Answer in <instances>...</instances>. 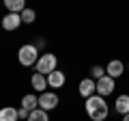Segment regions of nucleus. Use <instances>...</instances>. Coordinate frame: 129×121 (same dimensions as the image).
Returning <instances> with one entry per match:
<instances>
[{
  "instance_id": "4468645a",
  "label": "nucleus",
  "mask_w": 129,
  "mask_h": 121,
  "mask_svg": "<svg viewBox=\"0 0 129 121\" xmlns=\"http://www.w3.org/2000/svg\"><path fill=\"white\" fill-rule=\"evenodd\" d=\"M0 121H19L17 108H13V106H5V108H0Z\"/></svg>"
},
{
  "instance_id": "f03ea898",
  "label": "nucleus",
  "mask_w": 129,
  "mask_h": 121,
  "mask_svg": "<svg viewBox=\"0 0 129 121\" xmlns=\"http://www.w3.org/2000/svg\"><path fill=\"white\" fill-rule=\"evenodd\" d=\"M39 48L35 46V43H24V46H19L17 50V61L22 67H35L39 61Z\"/></svg>"
},
{
  "instance_id": "f3484780",
  "label": "nucleus",
  "mask_w": 129,
  "mask_h": 121,
  "mask_svg": "<svg viewBox=\"0 0 129 121\" xmlns=\"http://www.w3.org/2000/svg\"><path fill=\"white\" fill-rule=\"evenodd\" d=\"M103 76H106V67H101V65H92L90 67V78L92 80H99Z\"/></svg>"
},
{
  "instance_id": "0eeeda50",
  "label": "nucleus",
  "mask_w": 129,
  "mask_h": 121,
  "mask_svg": "<svg viewBox=\"0 0 129 121\" xmlns=\"http://www.w3.org/2000/svg\"><path fill=\"white\" fill-rule=\"evenodd\" d=\"M0 24H2V28H5L7 33H13V30H17L22 26V15L19 13H7Z\"/></svg>"
},
{
  "instance_id": "7ed1b4c3",
  "label": "nucleus",
  "mask_w": 129,
  "mask_h": 121,
  "mask_svg": "<svg viewBox=\"0 0 129 121\" xmlns=\"http://www.w3.org/2000/svg\"><path fill=\"white\" fill-rule=\"evenodd\" d=\"M35 69H37L39 74H43V76H50L54 69H58V58H56V54H52V52H43V54L39 56Z\"/></svg>"
},
{
  "instance_id": "1a4fd4ad",
  "label": "nucleus",
  "mask_w": 129,
  "mask_h": 121,
  "mask_svg": "<svg viewBox=\"0 0 129 121\" xmlns=\"http://www.w3.org/2000/svg\"><path fill=\"white\" fill-rule=\"evenodd\" d=\"M106 74L110 76V78H120V76L125 74V63L123 61H118V58H112V61H108V67H106Z\"/></svg>"
},
{
  "instance_id": "6e6552de",
  "label": "nucleus",
  "mask_w": 129,
  "mask_h": 121,
  "mask_svg": "<svg viewBox=\"0 0 129 121\" xmlns=\"http://www.w3.org/2000/svg\"><path fill=\"white\" fill-rule=\"evenodd\" d=\"M64 82H67V76H64V71H60V69H54L50 76H47V87L54 89V91L62 89Z\"/></svg>"
},
{
  "instance_id": "9b49d317",
  "label": "nucleus",
  "mask_w": 129,
  "mask_h": 121,
  "mask_svg": "<svg viewBox=\"0 0 129 121\" xmlns=\"http://www.w3.org/2000/svg\"><path fill=\"white\" fill-rule=\"evenodd\" d=\"M114 110L118 112L120 117H125L129 112V93H120L114 102Z\"/></svg>"
},
{
  "instance_id": "20e7f679",
  "label": "nucleus",
  "mask_w": 129,
  "mask_h": 121,
  "mask_svg": "<svg viewBox=\"0 0 129 121\" xmlns=\"http://www.w3.org/2000/svg\"><path fill=\"white\" fill-rule=\"evenodd\" d=\"M60 104V97L56 91H43V93H39V108H43V110H56V106Z\"/></svg>"
},
{
  "instance_id": "aec40b11",
  "label": "nucleus",
  "mask_w": 129,
  "mask_h": 121,
  "mask_svg": "<svg viewBox=\"0 0 129 121\" xmlns=\"http://www.w3.org/2000/svg\"><path fill=\"white\" fill-rule=\"evenodd\" d=\"M123 121H129V112H127V115H125V117H123Z\"/></svg>"
},
{
  "instance_id": "dca6fc26",
  "label": "nucleus",
  "mask_w": 129,
  "mask_h": 121,
  "mask_svg": "<svg viewBox=\"0 0 129 121\" xmlns=\"http://www.w3.org/2000/svg\"><path fill=\"white\" fill-rule=\"evenodd\" d=\"M19 15H22V24H32L35 19H37V13H35V9H28V7H26V9H24Z\"/></svg>"
},
{
  "instance_id": "9d476101",
  "label": "nucleus",
  "mask_w": 129,
  "mask_h": 121,
  "mask_svg": "<svg viewBox=\"0 0 129 121\" xmlns=\"http://www.w3.org/2000/svg\"><path fill=\"white\" fill-rule=\"evenodd\" d=\"M30 87H32V91H39V93L47 91V76L35 71V74L30 76Z\"/></svg>"
},
{
  "instance_id": "39448f33",
  "label": "nucleus",
  "mask_w": 129,
  "mask_h": 121,
  "mask_svg": "<svg viewBox=\"0 0 129 121\" xmlns=\"http://www.w3.org/2000/svg\"><path fill=\"white\" fill-rule=\"evenodd\" d=\"M114 89H116V80L110 78V76H103V78L97 80V95H101V97H108V95L114 93Z\"/></svg>"
},
{
  "instance_id": "f8f14e48",
  "label": "nucleus",
  "mask_w": 129,
  "mask_h": 121,
  "mask_svg": "<svg viewBox=\"0 0 129 121\" xmlns=\"http://www.w3.org/2000/svg\"><path fill=\"white\" fill-rule=\"evenodd\" d=\"M2 5L9 13H22L26 9V0H2Z\"/></svg>"
},
{
  "instance_id": "a211bd4d",
  "label": "nucleus",
  "mask_w": 129,
  "mask_h": 121,
  "mask_svg": "<svg viewBox=\"0 0 129 121\" xmlns=\"http://www.w3.org/2000/svg\"><path fill=\"white\" fill-rule=\"evenodd\" d=\"M17 115H19V119L26 121V119H28V115H30V110H26L24 106H19V108H17Z\"/></svg>"
},
{
  "instance_id": "f257e3e1",
  "label": "nucleus",
  "mask_w": 129,
  "mask_h": 121,
  "mask_svg": "<svg viewBox=\"0 0 129 121\" xmlns=\"http://www.w3.org/2000/svg\"><path fill=\"white\" fill-rule=\"evenodd\" d=\"M84 110L90 117V121H106L110 117V106H108V99L101 95H90V97L84 102Z\"/></svg>"
},
{
  "instance_id": "423d86ee",
  "label": "nucleus",
  "mask_w": 129,
  "mask_h": 121,
  "mask_svg": "<svg viewBox=\"0 0 129 121\" xmlns=\"http://www.w3.org/2000/svg\"><path fill=\"white\" fill-rule=\"evenodd\" d=\"M78 93L82 95L84 99H88L90 95H95L97 93V80H92L90 76H88V78H82L80 84H78Z\"/></svg>"
},
{
  "instance_id": "2eb2a0df",
  "label": "nucleus",
  "mask_w": 129,
  "mask_h": 121,
  "mask_svg": "<svg viewBox=\"0 0 129 121\" xmlns=\"http://www.w3.org/2000/svg\"><path fill=\"white\" fill-rule=\"evenodd\" d=\"M26 121H50V115H47V110H43V108H37V110H32L30 115H28Z\"/></svg>"
},
{
  "instance_id": "412c9836",
  "label": "nucleus",
  "mask_w": 129,
  "mask_h": 121,
  "mask_svg": "<svg viewBox=\"0 0 129 121\" xmlns=\"http://www.w3.org/2000/svg\"><path fill=\"white\" fill-rule=\"evenodd\" d=\"M127 71H129V63H127Z\"/></svg>"
},
{
  "instance_id": "6ab92c4d",
  "label": "nucleus",
  "mask_w": 129,
  "mask_h": 121,
  "mask_svg": "<svg viewBox=\"0 0 129 121\" xmlns=\"http://www.w3.org/2000/svg\"><path fill=\"white\" fill-rule=\"evenodd\" d=\"M35 46H37L39 50H43V48H45V39H43V37H39V39H35Z\"/></svg>"
},
{
  "instance_id": "ddd939ff",
  "label": "nucleus",
  "mask_w": 129,
  "mask_h": 121,
  "mask_svg": "<svg viewBox=\"0 0 129 121\" xmlns=\"http://www.w3.org/2000/svg\"><path fill=\"white\" fill-rule=\"evenodd\" d=\"M22 106L26 108V110H37L39 108V95H35V93H26L22 97Z\"/></svg>"
}]
</instances>
